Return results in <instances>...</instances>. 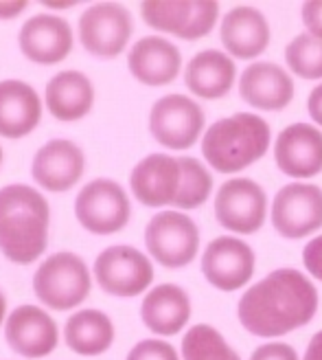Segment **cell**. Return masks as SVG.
I'll list each match as a JSON object with an SVG mask.
<instances>
[{
	"label": "cell",
	"instance_id": "cb8c5ba5",
	"mask_svg": "<svg viewBox=\"0 0 322 360\" xmlns=\"http://www.w3.org/2000/svg\"><path fill=\"white\" fill-rule=\"evenodd\" d=\"M46 108L58 121L83 119L95 105V86L79 70H62L46 84Z\"/></svg>",
	"mask_w": 322,
	"mask_h": 360
},
{
	"label": "cell",
	"instance_id": "603a6c76",
	"mask_svg": "<svg viewBox=\"0 0 322 360\" xmlns=\"http://www.w3.org/2000/svg\"><path fill=\"white\" fill-rule=\"evenodd\" d=\"M140 319L158 336H175L191 319V299L175 283L154 285L140 303Z\"/></svg>",
	"mask_w": 322,
	"mask_h": 360
},
{
	"label": "cell",
	"instance_id": "ffe728a7",
	"mask_svg": "<svg viewBox=\"0 0 322 360\" xmlns=\"http://www.w3.org/2000/svg\"><path fill=\"white\" fill-rule=\"evenodd\" d=\"M128 68L145 86H167L175 82L182 68L180 49L160 35H145L136 40L128 53Z\"/></svg>",
	"mask_w": 322,
	"mask_h": 360
},
{
	"label": "cell",
	"instance_id": "9a60e30c",
	"mask_svg": "<svg viewBox=\"0 0 322 360\" xmlns=\"http://www.w3.org/2000/svg\"><path fill=\"white\" fill-rule=\"evenodd\" d=\"M7 345L25 358H44L55 352L60 330L53 316L38 305H18L5 321Z\"/></svg>",
	"mask_w": 322,
	"mask_h": 360
},
{
	"label": "cell",
	"instance_id": "30bf717a",
	"mask_svg": "<svg viewBox=\"0 0 322 360\" xmlns=\"http://www.w3.org/2000/svg\"><path fill=\"white\" fill-rule=\"evenodd\" d=\"M206 125L204 110L187 95L160 97L149 112V132L163 148L189 150L198 143Z\"/></svg>",
	"mask_w": 322,
	"mask_h": 360
},
{
	"label": "cell",
	"instance_id": "5bb4252c",
	"mask_svg": "<svg viewBox=\"0 0 322 360\" xmlns=\"http://www.w3.org/2000/svg\"><path fill=\"white\" fill-rule=\"evenodd\" d=\"M202 273L217 290H239L255 275V250L239 238H215L202 255Z\"/></svg>",
	"mask_w": 322,
	"mask_h": 360
},
{
	"label": "cell",
	"instance_id": "d6a6232c",
	"mask_svg": "<svg viewBox=\"0 0 322 360\" xmlns=\"http://www.w3.org/2000/svg\"><path fill=\"white\" fill-rule=\"evenodd\" d=\"M307 110H309V117L314 119V123L322 128V84L311 90V95L307 99Z\"/></svg>",
	"mask_w": 322,
	"mask_h": 360
},
{
	"label": "cell",
	"instance_id": "8992f818",
	"mask_svg": "<svg viewBox=\"0 0 322 360\" xmlns=\"http://www.w3.org/2000/svg\"><path fill=\"white\" fill-rule=\"evenodd\" d=\"M77 222L95 236H112L128 226L132 205L125 189L110 178L90 180L75 198Z\"/></svg>",
	"mask_w": 322,
	"mask_h": 360
},
{
	"label": "cell",
	"instance_id": "e0dca14e",
	"mask_svg": "<svg viewBox=\"0 0 322 360\" xmlns=\"http://www.w3.org/2000/svg\"><path fill=\"white\" fill-rule=\"evenodd\" d=\"M73 29L60 15H31L18 33V46L29 62L51 66L64 62L73 51Z\"/></svg>",
	"mask_w": 322,
	"mask_h": 360
},
{
	"label": "cell",
	"instance_id": "2e32d148",
	"mask_svg": "<svg viewBox=\"0 0 322 360\" xmlns=\"http://www.w3.org/2000/svg\"><path fill=\"white\" fill-rule=\"evenodd\" d=\"M86 172V154L68 139H51L35 152L31 178L42 189L62 193L73 189Z\"/></svg>",
	"mask_w": 322,
	"mask_h": 360
},
{
	"label": "cell",
	"instance_id": "7a4b0ae2",
	"mask_svg": "<svg viewBox=\"0 0 322 360\" xmlns=\"http://www.w3.org/2000/svg\"><path fill=\"white\" fill-rule=\"evenodd\" d=\"M130 189L145 207L173 205L182 211L202 207L213 191L210 172L193 156L149 154L130 174Z\"/></svg>",
	"mask_w": 322,
	"mask_h": 360
},
{
	"label": "cell",
	"instance_id": "1f68e13d",
	"mask_svg": "<svg viewBox=\"0 0 322 360\" xmlns=\"http://www.w3.org/2000/svg\"><path fill=\"white\" fill-rule=\"evenodd\" d=\"M300 18L314 38L322 40V0H314V3H305L300 9Z\"/></svg>",
	"mask_w": 322,
	"mask_h": 360
},
{
	"label": "cell",
	"instance_id": "f1b7e54d",
	"mask_svg": "<svg viewBox=\"0 0 322 360\" xmlns=\"http://www.w3.org/2000/svg\"><path fill=\"white\" fill-rule=\"evenodd\" d=\"M125 360H180V356H177L175 347L167 343V340L145 338L130 349Z\"/></svg>",
	"mask_w": 322,
	"mask_h": 360
},
{
	"label": "cell",
	"instance_id": "ac0fdd59",
	"mask_svg": "<svg viewBox=\"0 0 322 360\" xmlns=\"http://www.w3.org/2000/svg\"><path fill=\"white\" fill-rule=\"evenodd\" d=\"M274 160L279 169L290 176L307 180L322 172V132L309 123L288 125L274 143Z\"/></svg>",
	"mask_w": 322,
	"mask_h": 360
},
{
	"label": "cell",
	"instance_id": "74e56055",
	"mask_svg": "<svg viewBox=\"0 0 322 360\" xmlns=\"http://www.w3.org/2000/svg\"><path fill=\"white\" fill-rule=\"evenodd\" d=\"M0 163H3V148H0Z\"/></svg>",
	"mask_w": 322,
	"mask_h": 360
},
{
	"label": "cell",
	"instance_id": "f546056e",
	"mask_svg": "<svg viewBox=\"0 0 322 360\" xmlns=\"http://www.w3.org/2000/svg\"><path fill=\"white\" fill-rule=\"evenodd\" d=\"M250 360H298V354L288 343H265L255 349Z\"/></svg>",
	"mask_w": 322,
	"mask_h": 360
},
{
	"label": "cell",
	"instance_id": "4fadbf2b",
	"mask_svg": "<svg viewBox=\"0 0 322 360\" xmlns=\"http://www.w3.org/2000/svg\"><path fill=\"white\" fill-rule=\"evenodd\" d=\"M272 226L288 240H300L322 229V189L309 183L281 187L272 202Z\"/></svg>",
	"mask_w": 322,
	"mask_h": 360
},
{
	"label": "cell",
	"instance_id": "d4e9b609",
	"mask_svg": "<svg viewBox=\"0 0 322 360\" xmlns=\"http://www.w3.org/2000/svg\"><path fill=\"white\" fill-rule=\"evenodd\" d=\"M237 77V66L224 51L206 49L191 58L185 70V84L193 95L202 99L226 97Z\"/></svg>",
	"mask_w": 322,
	"mask_h": 360
},
{
	"label": "cell",
	"instance_id": "83f0119b",
	"mask_svg": "<svg viewBox=\"0 0 322 360\" xmlns=\"http://www.w3.org/2000/svg\"><path fill=\"white\" fill-rule=\"evenodd\" d=\"M285 62L302 79L322 77V40L311 33H300L285 49Z\"/></svg>",
	"mask_w": 322,
	"mask_h": 360
},
{
	"label": "cell",
	"instance_id": "d590c367",
	"mask_svg": "<svg viewBox=\"0 0 322 360\" xmlns=\"http://www.w3.org/2000/svg\"><path fill=\"white\" fill-rule=\"evenodd\" d=\"M5 316H7V299H5L3 292H0V326H3V323L7 321Z\"/></svg>",
	"mask_w": 322,
	"mask_h": 360
},
{
	"label": "cell",
	"instance_id": "44dd1931",
	"mask_svg": "<svg viewBox=\"0 0 322 360\" xmlns=\"http://www.w3.org/2000/svg\"><path fill=\"white\" fill-rule=\"evenodd\" d=\"M220 38L230 58L255 60L270 44V25L255 7H232L222 20Z\"/></svg>",
	"mask_w": 322,
	"mask_h": 360
},
{
	"label": "cell",
	"instance_id": "5b68a950",
	"mask_svg": "<svg viewBox=\"0 0 322 360\" xmlns=\"http://www.w3.org/2000/svg\"><path fill=\"white\" fill-rule=\"evenodd\" d=\"M90 270L79 255L70 250L48 255V259H44L33 275L35 297L58 312L77 308L90 295Z\"/></svg>",
	"mask_w": 322,
	"mask_h": 360
},
{
	"label": "cell",
	"instance_id": "9c48e42d",
	"mask_svg": "<svg viewBox=\"0 0 322 360\" xmlns=\"http://www.w3.org/2000/svg\"><path fill=\"white\" fill-rule=\"evenodd\" d=\"M134 31L132 13L116 3L90 5L79 15V42L99 60H112L125 51Z\"/></svg>",
	"mask_w": 322,
	"mask_h": 360
},
{
	"label": "cell",
	"instance_id": "52a82bcc",
	"mask_svg": "<svg viewBox=\"0 0 322 360\" xmlns=\"http://www.w3.org/2000/svg\"><path fill=\"white\" fill-rule=\"evenodd\" d=\"M149 255L165 268L189 266L200 248V229L182 211H160L145 226Z\"/></svg>",
	"mask_w": 322,
	"mask_h": 360
},
{
	"label": "cell",
	"instance_id": "d6986e66",
	"mask_svg": "<svg viewBox=\"0 0 322 360\" xmlns=\"http://www.w3.org/2000/svg\"><path fill=\"white\" fill-rule=\"evenodd\" d=\"M239 95L255 110L279 112L294 99V79L274 62H255L241 73Z\"/></svg>",
	"mask_w": 322,
	"mask_h": 360
},
{
	"label": "cell",
	"instance_id": "7402d4cb",
	"mask_svg": "<svg viewBox=\"0 0 322 360\" xmlns=\"http://www.w3.org/2000/svg\"><path fill=\"white\" fill-rule=\"evenodd\" d=\"M42 121V99L35 88L20 79L0 82V136L22 139Z\"/></svg>",
	"mask_w": 322,
	"mask_h": 360
},
{
	"label": "cell",
	"instance_id": "4316f807",
	"mask_svg": "<svg viewBox=\"0 0 322 360\" xmlns=\"http://www.w3.org/2000/svg\"><path fill=\"white\" fill-rule=\"evenodd\" d=\"M182 358L185 360H241L226 338L206 323L193 326L182 338Z\"/></svg>",
	"mask_w": 322,
	"mask_h": 360
},
{
	"label": "cell",
	"instance_id": "8d00e7d4",
	"mask_svg": "<svg viewBox=\"0 0 322 360\" xmlns=\"http://www.w3.org/2000/svg\"><path fill=\"white\" fill-rule=\"evenodd\" d=\"M75 5L77 3H44V7H48V9H70Z\"/></svg>",
	"mask_w": 322,
	"mask_h": 360
},
{
	"label": "cell",
	"instance_id": "484cf974",
	"mask_svg": "<svg viewBox=\"0 0 322 360\" xmlns=\"http://www.w3.org/2000/svg\"><path fill=\"white\" fill-rule=\"evenodd\" d=\"M64 338L70 352L79 356H101L114 343V323L101 310H79L66 321Z\"/></svg>",
	"mask_w": 322,
	"mask_h": 360
},
{
	"label": "cell",
	"instance_id": "8fae6325",
	"mask_svg": "<svg viewBox=\"0 0 322 360\" xmlns=\"http://www.w3.org/2000/svg\"><path fill=\"white\" fill-rule=\"evenodd\" d=\"M140 15L147 27L193 42L213 31L220 18V5L213 0H193V3L149 0L140 3Z\"/></svg>",
	"mask_w": 322,
	"mask_h": 360
},
{
	"label": "cell",
	"instance_id": "836d02e7",
	"mask_svg": "<svg viewBox=\"0 0 322 360\" xmlns=\"http://www.w3.org/2000/svg\"><path fill=\"white\" fill-rule=\"evenodd\" d=\"M29 3L25 0H7V3H0V20H13V18L20 15L27 9Z\"/></svg>",
	"mask_w": 322,
	"mask_h": 360
},
{
	"label": "cell",
	"instance_id": "ba28073f",
	"mask_svg": "<svg viewBox=\"0 0 322 360\" xmlns=\"http://www.w3.org/2000/svg\"><path fill=\"white\" fill-rule=\"evenodd\" d=\"M93 270L103 292L123 299L142 295L154 281V266L149 257L128 244L107 246L101 250Z\"/></svg>",
	"mask_w": 322,
	"mask_h": 360
},
{
	"label": "cell",
	"instance_id": "e575fe53",
	"mask_svg": "<svg viewBox=\"0 0 322 360\" xmlns=\"http://www.w3.org/2000/svg\"><path fill=\"white\" fill-rule=\"evenodd\" d=\"M302 360H322V330L311 336L307 352H305V358Z\"/></svg>",
	"mask_w": 322,
	"mask_h": 360
},
{
	"label": "cell",
	"instance_id": "4dcf8cb0",
	"mask_svg": "<svg viewBox=\"0 0 322 360\" xmlns=\"http://www.w3.org/2000/svg\"><path fill=\"white\" fill-rule=\"evenodd\" d=\"M302 264L309 270V275L322 281V236L307 242L302 250Z\"/></svg>",
	"mask_w": 322,
	"mask_h": 360
},
{
	"label": "cell",
	"instance_id": "277c9868",
	"mask_svg": "<svg viewBox=\"0 0 322 360\" xmlns=\"http://www.w3.org/2000/svg\"><path fill=\"white\" fill-rule=\"evenodd\" d=\"M272 130L259 115L237 112L215 121L202 139V156L220 174H237L261 160L270 148Z\"/></svg>",
	"mask_w": 322,
	"mask_h": 360
},
{
	"label": "cell",
	"instance_id": "3957f363",
	"mask_svg": "<svg viewBox=\"0 0 322 360\" xmlns=\"http://www.w3.org/2000/svg\"><path fill=\"white\" fill-rule=\"evenodd\" d=\"M51 207L31 185L0 189V253L18 266H29L46 250Z\"/></svg>",
	"mask_w": 322,
	"mask_h": 360
},
{
	"label": "cell",
	"instance_id": "7c38bea8",
	"mask_svg": "<svg viewBox=\"0 0 322 360\" xmlns=\"http://www.w3.org/2000/svg\"><path fill=\"white\" fill-rule=\"evenodd\" d=\"M265 215L267 195L250 178H230L215 195V218L230 233L253 236L263 226Z\"/></svg>",
	"mask_w": 322,
	"mask_h": 360
},
{
	"label": "cell",
	"instance_id": "6da1fadb",
	"mask_svg": "<svg viewBox=\"0 0 322 360\" xmlns=\"http://www.w3.org/2000/svg\"><path fill=\"white\" fill-rule=\"evenodd\" d=\"M318 312L316 285L296 268H279L250 285L239 299L243 330L259 338H279L311 323Z\"/></svg>",
	"mask_w": 322,
	"mask_h": 360
}]
</instances>
